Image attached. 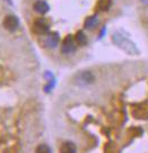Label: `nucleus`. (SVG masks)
Wrapping results in <instances>:
<instances>
[{
    "instance_id": "13",
    "label": "nucleus",
    "mask_w": 148,
    "mask_h": 153,
    "mask_svg": "<svg viewBox=\"0 0 148 153\" xmlns=\"http://www.w3.org/2000/svg\"><path fill=\"white\" fill-rule=\"evenodd\" d=\"M139 1H140V2H141L143 5H145V6L148 5V0H139Z\"/></svg>"
},
{
    "instance_id": "1",
    "label": "nucleus",
    "mask_w": 148,
    "mask_h": 153,
    "mask_svg": "<svg viewBox=\"0 0 148 153\" xmlns=\"http://www.w3.org/2000/svg\"><path fill=\"white\" fill-rule=\"evenodd\" d=\"M112 40L118 47H120L122 50H124L127 53H129V55H139V50L137 49L136 44L133 43L130 39L123 36L120 32L114 33Z\"/></svg>"
},
{
    "instance_id": "6",
    "label": "nucleus",
    "mask_w": 148,
    "mask_h": 153,
    "mask_svg": "<svg viewBox=\"0 0 148 153\" xmlns=\"http://www.w3.org/2000/svg\"><path fill=\"white\" fill-rule=\"evenodd\" d=\"M59 41H60V36H59V34H58V33L57 32L49 33V34H48V36L45 38L44 44H45V47H46V48H51V49H53V48H55V47H58Z\"/></svg>"
},
{
    "instance_id": "7",
    "label": "nucleus",
    "mask_w": 148,
    "mask_h": 153,
    "mask_svg": "<svg viewBox=\"0 0 148 153\" xmlns=\"http://www.w3.org/2000/svg\"><path fill=\"white\" fill-rule=\"evenodd\" d=\"M33 9L36 11L38 14L44 15V14H46V13L50 10V6H49V4H48L46 1H44V0H36L33 5Z\"/></svg>"
},
{
    "instance_id": "12",
    "label": "nucleus",
    "mask_w": 148,
    "mask_h": 153,
    "mask_svg": "<svg viewBox=\"0 0 148 153\" xmlns=\"http://www.w3.org/2000/svg\"><path fill=\"white\" fill-rule=\"evenodd\" d=\"M35 153H51V149L46 144H40L35 150Z\"/></svg>"
},
{
    "instance_id": "4",
    "label": "nucleus",
    "mask_w": 148,
    "mask_h": 153,
    "mask_svg": "<svg viewBox=\"0 0 148 153\" xmlns=\"http://www.w3.org/2000/svg\"><path fill=\"white\" fill-rule=\"evenodd\" d=\"M2 25L7 31L14 32L19 26V19L14 15H7L2 21Z\"/></svg>"
},
{
    "instance_id": "8",
    "label": "nucleus",
    "mask_w": 148,
    "mask_h": 153,
    "mask_svg": "<svg viewBox=\"0 0 148 153\" xmlns=\"http://www.w3.org/2000/svg\"><path fill=\"white\" fill-rule=\"evenodd\" d=\"M77 148L76 145L70 141L63 142L60 146V153H76Z\"/></svg>"
},
{
    "instance_id": "2",
    "label": "nucleus",
    "mask_w": 148,
    "mask_h": 153,
    "mask_svg": "<svg viewBox=\"0 0 148 153\" xmlns=\"http://www.w3.org/2000/svg\"><path fill=\"white\" fill-rule=\"evenodd\" d=\"M94 82H95V76H94L93 73L89 71H79L74 77V83L78 86H82V88L88 86V85L93 84Z\"/></svg>"
},
{
    "instance_id": "3",
    "label": "nucleus",
    "mask_w": 148,
    "mask_h": 153,
    "mask_svg": "<svg viewBox=\"0 0 148 153\" xmlns=\"http://www.w3.org/2000/svg\"><path fill=\"white\" fill-rule=\"evenodd\" d=\"M33 31L34 33H36L38 35H44V34L49 33L50 26L44 18H38L33 23Z\"/></svg>"
},
{
    "instance_id": "9",
    "label": "nucleus",
    "mask_w": 148,
    "mask_h": 153,
    "mask_svg": "<svg viewBox=\"0 0 148 153\" xmlns=\"http://www.w3.org/2000/svg\"><path fill=\"white\" fill-rule=\"evenodd\" d=\"M97 24H99V17L96 15H92L85 19L84 27L87 28V30H93L95 26H97Z\"/></svg>"
},
{
    "instance_id": "10",
    "label": "nucleus",
    "mask_w": 148,
    "mask_h": 153,
    "mask_svg": "<svg viewBox=\"0 0 148 153\" xmlns=\"http://www.w3.org/2000/svg\"><path fill=\"white\" fill-rule=\"evenodd\" d=\"M112 6V0H99L96 5L97 10L99 11H108Z\"/></svg>"
},
{
    "instance_id": "5",
    "label": "nucleus",
    "mask_w": 148,
    "mask_h": 153,
    "mask_svg": "<svg viewBox=\"0 0 148 153\" xmlns=\"http://www.w3.org/2000/svg\"><path fill=\"white\" fill-rule=\"evenodd\" d=\"M76 50V43H75V40L71 35H68L63 42H62V47H61V52L65 53V55H69L75 52Z\"/></svg>"
},
{
    "instance_id": "11",
    "label": "nucleus",
    "mask_w": 148,
    "mask_h": 153,
    "mask_svg": "<svg viewBox=\"0 0 148 153\" xmlns=\"http://www.w3.org/2000/svg\"><path fill=\"white\" fill-rule=\"evenodd\" d=\"M75 42L79 45H85L87 43V36L85 35V33L82 31H78L75 35Z\"/></svg>"
}]
</instances>
